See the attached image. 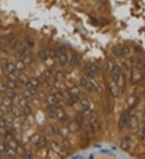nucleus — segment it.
Segmentation results:
<instances>
[{"instance_id":"6","label":"nucleus","mask_w":145,"mask_h":159,"mask_svg":"<svg viewBox=\"0 0 145 159\" xmlns=\"http://www.w3.org/2000/svg\"><path fill=\"white\" fill-rule=\"evenodd\" d=\"M99 71H100V69H99V68H98L97 65L92 64V65L89 68L86 74H87V76L90 77V78H93V77H94L96 75L98 74Z\"/></svg>"},{"instance_id":"54","label":"nucleus","mask_w":145,"mask_h":159,"mask_svg":"<svg viewBox=\"0 0 145 159\" xmlns=\"http://www.w3.org/2000/svg\"><path fill=\"white\" fill-rule=\"evenodd\" d=\"M16 151L19 154H21V155H24V154L25 153V150H24V147L20 146H18V147L16 149Z\"/></svg>"},{"instance_id":"3","label":"nucleus","mask_w":145,"mask_h":159,"mask_svg":"<svg viewBox=\"0 0 145 159\" xmlns=\"http://www.w3.org/2000/svg\"><path fill=\"white\" fill-rule=\"evenodd\" d=\"M130 119H131V116H130L129 112L126 111L124 113H123V114L120 117V119H119V123L120 128L123 129V128L128 126Z\"/></svg>"},{"instance_id":"11","label":"nucleus","mask_w":145,"mask_h":159,"mask_svg":"<svg viewBox=\"0 0 145 159\" xmlns=\"http://www.w3.org/2000/svg\"><path fill=\"white\" fill-rule=\"evenodd\" d=\"M56 118L60 120V121H65L67 119V116L64 110L60 107L56 108Z\"/></svg>"},{"instance_id":"29","label":"nucleus","mask_w":145,"mask_h":159,"mask_svg":"<svg viewBox=\"0 0 145 159\" xmlns=\"http://www.w3.org/2000/svg\"><path fill=\"white\" fill-rule=\"evenodd\" d=\"M79 64H80V59L78 58V56H72L70 60V65L72 67H76Z\"/></svg>"},{"instance_id":"27","label":"nucleus","mask_w":145,"mask_h":159,"mask_svg":"<svg viewBox=\"0 0 145 159\" xmlns=\"http://www.w3.org/2000/svg\"><path fill=\"white\" fill-rule=\"evenodd\" d=\"M79 103H80L81 107L83 109H87L89 108V105H90V104H89V101L88 100L85 99H81L79 100Z\"/></svg>"},{"instance_id":"1","label":"nucleus","mask_w":145,"mask_h":159,"mask_svg":"<svg viewBox=\"0 0 145 159\" xmlns=\"http://www.w3.org/2000/svg\"><path fill=\"white\" fill-rule=\"evenodd\" d=\"M89 128L93 133H98L100 131L101 129V124L99 120L96 117H89Z\"/></svg>"},{"instance_id":"26","label":"nucleus","mask_w":145,"mask_h":159,"mask_svg":"<svg viewBox=\"0 0 145 159\" xmlns=\"http://www.w3.org/2000/svg\"><path fill=\"white\" fill-rule=\"evenodd\" d=\"M68 93H69V95L79 96L81 93V90L79 89V88L74 86V87H72L68 89Z\"/></svg>"},{"instance_id":"52","label":"nucleus","mask_w":145,"mask_h":159,"mask_svg":"<svg viewBox=\"0 0 145 159\" xmlns=\"http://www.w3.org/2000/svg\"><path fill=\"white\" fill-rule=\"evenodd\" d=\"M24 97L26 100H28V101H31V100H32V95L30 93V92H29L27 91L26 92H24Z\"/></svg>"},{"instance_id":"32","label":"nucleus","mask_w":145,"mask_h":159,"mask_svg":"<svg viewBox=\"0 0 145 159\" xmlns=\"http://www.w3.org/2000/svg\"><path fill=\"white\" fill-rule=\"evenodd\" d=\"M7 71L8 72V73H13L16 71V66L15 64H13L12 62H8L7 67Z\"/></svg>"},{"instance_id":"35","label":"nucleus","mask_w":145,"mask_h":159,"mask_svg":"<svg viewBox=\"0 0 145 159\" xmlns=\"http://www.w3.org/2000/svg\"><path fill=\"white\" fill-rule=\"evenodd\" d=\"M7 146H9V147L13 148V149H15V150H16L17 147H18V146H19L18 143H17V141L13 139L9 140L7 142Z\"/></svg>"},{"instance_id":"44","label":"nucleus","mask_w":145,"mask_h":159,"mask_svg":"<svg viewBox=\"0 0 145 159\" xmlns=\"http://www.w3.org/2000/svg\"><path fill=\"white\" fill-rule=\"evenodd\" d=\"M27 44H28V46L30 48H33L35 46V40L32 37H28L27 39Z\"/></svg>"},{"instance_id":"51","label":"nucleus","mask_w":145,"mask_h":159,"mask_svg":"<svg viewBox=\"0 0 145 159\" xmlns=\"http://www.w3.org/2000/svg\"><path fill=\"white\" fill-rule=\"evenodd\" d=\"M10 45H11V47H12V48H16V47L18 46V41H17V40L15 39V38L12 39L11 41H10Z\"/></svg>"},{"instance_id":"34","label":"nucleus","mask_w":145,"mask_h":159,"mask_svg":"<svg viewBox=\"0 0 145 159\" xmlns=\"http://www.w3.org/2000/svg\"><path fill=\"white\" fill-rule=\"evenodd\" d=\"M56 78H55V76H53L52 75L51 76H49L46 80V82L48 83V84L49 86H53L55 83H56Z\"/></svg>"},{"instance_id":"61","label":"nucleus","mask_w":145,"mask_h":159,"mask_svg":"<svg viewBox=\"0 0 145 159\" xmlns=\"http://www.w3.org/2000/svg\"><path fill=\"white\" fill-rule=\"evenodd\" d=\"M0 127H6V123H5V120L0 119Z\"/></svg>"},{"instance_id":"43","label":"nucleus","mask_w":145,"mask_h":159,"mask_svg":"<svg viewBox=\"0 0 145 159\" xmlns=\"http://www.w3.org/2000/svg\"><path fill=\"white\" fill-rule=\"evenodd\" d=\"M29 102L30 101H28V100H26L25 98H22V99L20 100V106L22 108L25 107V106H27V105H29Z\"/></svg>"},{"instance_id":"14","label":"nucleus","mask_w":145,"mask_h":159,"mask_svg":"<svg viewBox=\"0 0 145 159\" xmlns=\"http://www.w3.org/2000/svg\"><path fill=\"white\" fill-rule=\"evenodd\" d=\"M48 116L52 119L56 118V107H55L54 105L48 106Z\"/></svg>"},{"instance_id":"19","label":"nucleus","mask_w":145,"mask_h":159,"mask_svg":"<svg viewBox=\"0 0 145 159\" xmlns=\"http://www.w3.org/2000/svg\"><path fill=\"white\" fill-rule=\"evenodd\" d=\"M11 113L14 117H20L21 116V111L17 106H12L11 107Z\"/></svg>"},{"instance_id":"30","label":"nucleus","mask_w":145,"mask_h":159,"mask_svg":"<svg viewBox=\"0 0 145 159\" xmlns=\"http://www.w3.org/2000/svg\"><path fill=\"white\" fill-rule=\"evenodd\" d=\"M18 52H19L20 56H24L26 54H28V49L24 45H20V47L18 48Z\"/></svg>"},{"instance_id":"62","label":"nucleus","mask_w":145,"mask_h":159,"mask_svg":"<svg viewBox=\"0 0 145 159\" xmlns=\"http://www.w3.org/2000/svg\"><path fill=\"white\" fill-rule=\"evenodd\" d=\"M142 143L144 146H145V132L143 134V137H142Z\"/></svg>"},{"instance_id":"5","label":"nucleus","mask_w":145,"mask_h":159,"mask_svg":"<svg viewBox=\"0 0 145 159\" xmlns=\"http://www.w3.org/2000/svg\"><path fill=\"white\" fill-rule=\"evenodd\" d=\"M109 89H110V93L112 94L114 96H118L120 93V91H119V88L117 85V84L115 81H110L109 83Z\"/></svg>"},{"instance_id":"36","label":"nucleus","mask_w":145,"mask_h":159,"mask_svg":"<svg viewBox=\"0 0 145 159\" xmlns=\"http://www.w3.org/2000/svg\"><path fill=\"white\" fill-rule=\"evenodd\" d=\"M29 83L32 84V86L33 88H37L40 85V82L37 80V78H32L31 80H29Z\"/></svg>"},{"instance_id":"50","label":"nucleus","mask_w":145,"mask_h":159,"mask_svg":"<svg viewBox=\"0 0 145 159\" xmlns=\"http://www.w3.org/2000/svg\"><path fill=\"white\" fill-rule=\"evenodd\" d=\"M7 88V84L3 83V82H0V92H5Z\"/></svg>"},{"instance_id":"25","label":"nucleus","mask_w":145,"mask_h":159,"mask_svg":"<svg viewBox=\"0 0 145 159\" xmlns=\"http://www.w3.org/2000/svg\"><path fill=\"white\" fill-rule=\"evenodd\" d=\"M25 65H26V64L23 62V60H19V61H17L16 64H15L16 70H18V71H20V72L24 71V69H25Z\"/></svg>"},{"instance_id":"18","label":"nucleus","mask_w":145,"mask_h":159,"mask_svg":"<svg viewBox=\"0 0 145 159\" xmlns=\"http://www.w3.org/2000/svg\"><path fill=\"white\" fill-rule=\"evenodd\" d=\"M38 56L42 61H46L48 59V50H40L38 53Z\"/></svg>"},{"instance_id":"17","label":"nucleus","mask_w":145,"mask_h":159,"mask_svg":"<svg viewBox=\"0 0 145 159\" xmlns=\"http://www.w3.org/2000/svg\"><path fill=\"white\" fill-rule=\"evenodd\" d=\"M58 59L60 61V64L61 65H65L68 62V56H67V53L66 52H63V53H60L58 54Z\"/></svg>"},{"instance_id":"46","label":"nucleus","mask_w":145,"mask_h":159,"mask_svg":"<svg viewBox=\"0 0 145 159\" xmlns=\"http://www.w3.org/2000/svg\"><path fill=\"white\" fill-rule=\"evenodd\" d=\"M85 118H84V117H83V115H82V113H78L76 117V121L77 122H78L80 125H81L82 122H83V120Z\"/></svg>"},{"instance_id":"45","label":"nucleus","mask_w":145,"mask_h":159,"mask_svg":"<svg viewBox=\"0 0 145 159\" xmlns=\"http://www.w3.org/2000/svg\"><path fill=\"white\" fill-rule=\"evenodd\" d=\"M82 115L84 117V118H89L91 116V110L89 108L87 109H84V112L82 113Z\"/></svg>"},{"instance_id":"2","label":"nucleus","mask_w":145,"mask_h":159,"mask_svg":"<svg viewBox=\"0 0 145 159\" xmlns=\"http://www.w3.org/2000/svg\"><path fill=\"white\" fill-rule=\"evenodd\" d=\"M80 85L82 88H84L85 89L87 92H93L96 90V88L94 86V84L91 83L90 81H88L85 78H81L80 81Z\"/></svg>"},{"instance_id":"48","label":"nucleus","mask_w":145,"mask_h":159,"mask_svg":"<svg viewBox=\"0 0 145 159\" xmlns=\"http://www.w3.org/2000/svg\"><path fill=\"white\" fill-rule=\"evenodd\" d=\"M8 64V60L7 59H3L1 60V68H3V70H6L7 69V67Z\"/></svg>"},{"instance_id":"60","label":"nucleus","mask_w":145,"mask_h":159,"mask_svg":"<svg viewBox=\"0 0 145 159\" xmlns=\"http://www.w3.org/2000/svg\"><path fill=\"white\" fill-rule=\"evenodd\" d=\"M6 149V144H0V153L3 152Z\"/></svg>"},{"instance_id":"49","label":"nucleus","mask_w":145,"mask_h":159,"mask_svg":"<svg viewBox=\"0 0 145 159\" xmlns=\"http://www.w3.org/2000/svg\"><path fill=\"white\" fill-rule=\"evenodd\" d=\"M37 80H39V82L40 83H44V82H46V80H47V77L45 76V75H44V73H43V74H41V75H40V76L37 77Z\"/></svg>"},{"instance_id":"21","label":"nucleus","mask_w":145,"mask_h":159,"mask_svg":"<svg viewBox=\"0 0 145 159\" xmlns=\"http://www.w3.org/2000/svg\"><path fill=\"white\" fill-rule=\"evenodd\" d=\"M5 96L6 97H7L9 99H13L15 96H16V92H15V89H12V88H7V90L5 91Z\"/></svg>"},{"instance_id":"9","label":"nucleus","mask_w":145,"mask_h":159,"mask_svg":"<svg viewBox=\"0 0 145 159\" xmlns=\"http://www.w3.org/2000/svg\"><path fill=\"white\" fill-rule=\"evenodd\" d=\"M51 148H52L53 152H54L55 154H58V155L60 156L64 155V154H63L62 147H61L57 142H56V141H52V142H51Z\"/></svg>"},{"instance_id":"31","label":"nucleus","mask_w":145,"mask_h":159,"mask_svg":"<svg viewBox=\"0 0 145 159\" xmlns=\"http://www.w3.org/2000/svg\"><path fill=\"white\" fill-rule=\"evenodd\" d=\"M137 103H138V99H137L136 96H131V97L127 100V104H128L131 107L135 106Z\"/></svg>"},{"instance_id":"38","label":"nucleus","mask_w":145,"mask_h":159,"mask_svg":"<svg viewBox=\"0 0 145 159\" xmlns=\"http://www.w3.org/2000/svg\"><path fill=\"white\" fill-rule=\"evenodd\" d=\"M7 88H12V89H16L17 88V83L15 80H9L7 83Z\"/></svg>"},{"instance_id":"16","label":"nucleus","mask_w":145,"mask_h":159,"mask_svg":"<svg viewBox=\"0 0 145 159\" xmlns=\"http://www.w3.org/2000/svg\"><path fill=\"white\" fill-rule=\"evenodd\" d=\"M129 127L131 129H137L138 126H139V121H138V118L136 117H131L130 119V121H129L128 124Z\"/></svg>"},{"instance_id":"56","label":"nucleus","mask_w":145,"mask_h":159,"mask_svg":"<svg viewBox=\"0 0 145 159\" xmlns=\"http://www.w3.org/2000/svg\"><path fill=\"white\" fill-rule=\"evenodd\" d=\"M52 95H53V94H52ZM54 96H55V97H56V102L60 101L61 100L63 99V96L61 94V92H58V93H56V94H54Z\"/></svg>"},{"instance_id":"23","label":"nucleus","mask_w":145,"mask_h":159,"mask_svg":"<svg viewBox=\"0 0 145 159\" xmlns=\"http://www.w3.org/2000/svg\"><path fill=\"white\" fill-rule=\"evenodd\" d=\"M19 80V82L22 84H26L29 81V78L26 74H20V76H18V79Z\"/></svg>"},{"instance_id":"13","label":"nucleus","mask_w":145,"mask_h":159,"mask_svg":"<svg viewBox=\"0 0 145 159\" xmlns=\"http://www.w3.org/2000/svg\"><path fill=\"white\" fill-rule=\"evenodd\" d=\"M6 149H5V151H6V154H7V156L9 158H15L16 155H17V151H16V150L15 149H13V148L9 147L7 146V144L6 142Z\"/></svg>"},{"instance_id":"42","label":"nucleus","mask_w":145,"mask_h":159,"mask_svg":"<svg viewBox=\"0 0 145 159\" xmlns=\"http://www.w3.org/2000/svg\"><path fill=\"white\" fill-rule=\"evenodd\" d=\"M56 56H57V52H56V51H55L54 49H50V50H48V57H50V58H52V59H54Z\"/></svg>"},{"instance_id":"53","label":"nucleus","mask_w":145,"mask_h":159,"mask_svg":"<svg viewBox=\"0 0 145 159\" xmlns=\"http://www.w3.org/2000/svg\"><path fill=\"white\" fill-rule=\"evenodd\" d=\"M55 78H56V80H57V81H61L63 80V78H64V76H63V74L61 72H58L56 74Z\"/></svg>"},{"instance_id":"33","label":"nucleus","mask_w":145,"mask_h":159,"mask_svg":"<svg viewBox=\"0 0 145 159\" xmlns=\"http://www.w3.org/2000/svg\"><path fill=\"white\" fill-rule=\"evenodd\" d=\"M23 62H24L25 64H32V56H30V55H28V54H26L25 56H23Z\"/></svg>"},{"instance_id":"59","label":"nucleus","mask_w":145,"mask_h":159,"mask_svg":"<svg viewBox=\"0 0 145 159\" xmlns=\"http://www.w3.org/2000/svg\"><path fill=\"white\" fill-rule=\"evenodd\" d=\"M58 92H61L60 91V89H59L58 88H52V91H51V94H56V93H58Z\"/></svg>"},{"instance_id":"57","label":"nucleus","mask_w":145,"mask_h":159,"mask_svg":"<svg viewBox=\"0 0 145 159\" xmlns=\"http://www.w3.org/2000/svg\"><path fill=\"white\" fill-rule=\"evenodd\" d=\"M23 157H24V158H33V155H32L31 152L27 151V152H25V153H24V155H23Z\"/></svg>"},{"instance_id":"20","label":"nucleus","mask_w":145,"mask_h":159,"mask_svg":"<svg viewBox=\"0 0 145 159\" xmlns=\"http://www.w3.org/2000/svg\"><path fill=\"white\" fill-rule=\"evenodd\" d=\"M40 136L38 134V133H34L33 135L31 136L30 137V142L34 145V146H37L39 141H40Z\"/></svg>"},{"instance_id":"55","label":"nucleus","mask_w":145,"mask_h":159,"mask_svg":"<svg viewBox=\"0 0 145 159\" xmlns=\"http://www.w3.org/2000/svg\"><path fill=\"white\" fill-rule=\"evenodd\" d=\"M8 79L11 80H15V81H16V80L18 79V76H16V75H15V72H13V73H9Z\"/></svg>"},{"instance_id":"8","label":"nucleus","mask_w":145,"mask_h":159,"mask_svg":"<svg viewBox=\"0 0 145 159\" xmlns=\"http://www.w3.org/2000/svg\"><path fill=\"white\" fill-rule=\"evenodd\" d=\"M131 137H125L124 138H123L122 141H121V148L123 150L127 151L131 147Z\"/></svg>"},{"instance_id":"28","label":"nucleus","mask_w":145,"mask_h":159,"mask_svg":"<svg viewBox=\"0 0 145 159\" xmlns=\"http://www.w3.org/2000/svg\"><path fill=\"white\" fill-rule=\"evenodd\" d=\"M78 100H79V96L69 95V98L68 100V105H73L76 102H77Z\"/></svg>"},{"instance_id":"37","label":"nucleus","mask_w":145,"mask_h":159,"mask_svg":"<svg viewBox=\"0 0 145 159\" xmlns=\"http://www.w3.org/2000/svg\"><path fill=\"white\" fill-rule=\"evenodd\" d=\"M23 113L25 116H29L32 113V108L30 107V105H27L23 108Z\"/></svg>"},{"instance_id":"7","label":"nucleus","mask_w":145,"mask_h":159,"mask_svg":"<svg viewBox=\"0 0 145 159\" xmlns=\"http://www.w3.org/2000/svg\"><path fill=\"white\" fill-rule=\"evenodd\" d=\"M68 129L70 133H75L77 132L78 130H80L81 129V125L78 122H77L76 121H70L68 124Z\"/></svg>"},{"instance_id":"47","label":"nucleus","mask_w":145,"mask_h":159,"mask_svg":"<svg viewBox=\"0 0 145 159\" xmlns=\"http://www.w3.org/2000/svg\"><path fill=\"white\" fill-rule=\"evenodd\" d=\"M46 143H47V141H46V139H45V137H40V141H39V143H38V146L39 147H44V146L46 145Z\"/></svg>"},{"instance_id":"12","label":"nucleus","mask_w":145,"mask_h":159,"mask_svg":"<svg viewBox=\"0 0 145 159\" xmlns=\"http://www.w3.org/2000/svg\"><path fill=\"white\" fill-rule=\"evenodd\" d=\"M143 79H144V74H142L140 72H133L132 76H131L132 83H138V82H140Z\"/></svg>"},{"instance_id":"58","label":"nucleus","mask_w":145,"mask_h":159,"mask_svg":"<svg viewBox=\"0 0 145 159\" xmlns=\"http://www.w3.org/2000/svg\"><path fill=\"white\" fill-rule=\"evenodd\" d=\"M7 134V129L6 127H0V135L5 136Z\"/></svg>"},{"instance_id":"24","label":"nucleus","mask_w":145,"mask_h":159,"mask_svg":"<svg viewBox=\"0 0 145 159\" xmlns=\"http://www.w3.org/2000/svg\"><path fill=\"white\" fill-rule=\"evenodd\" d=\"M89 141V137L86 133H84L83 135H81V147L82 146L83 147L86 146L88 145Z\"/></svg>"},{"instance_id":"22","label":"nucleus","mask_w":145,"mask_h":159,"mask_svg":"<svg viewBox=\"0 0 145 159\" xmlns=\"http://www.w3.org/2000/svg\"><path fill=\"white\" fill-rule=\"evenodd\" d=\"M68 128H65V127H61L59 128V129H58V133L60 134L63 138H66L68 135Z\"/></svg>"},{"instance_id":"15","label":"nucleus","mask_w":145,"mask_h":159,"mask_svg":"<svg viewBox=\"0 0 145 159\" xmlns=\"http://www.w3.org/2000/svg\"><path fill=\"white\" fill-rule=\"evenodd\" d=\"M45 102H46V104H48V106H50V105H55V104L56 103V100L55 96L52 95V94L47 96L46 98H45Z\"/></svg>"},{"instance_id":"10","label":"nucleus","mask_w":145,"mask_h":159,"mask_svg":"<svg viewBox=\"0 0 145 159\" xmlns=\"http://www.w3.org/2000/svg\"><path fill=\"white\" fill-rule=\"evenodd\" d=\"M114 53L117 57H125L129 53V49L127 48H118L114 51Z\"/></svg>"},{"instance_id":"41","label":"nucleus","mask_w":145,"mask_h":159,"mask_svg":"<svg viewBox=\"0 0 145 159\" xmlns=\"http://www.w3.org/2000/svg\"><path fill=\"white\" fill-rule=\"evenodd\" d=\"M62 146H63V148L64 150H69L71 148V145H70V142L68 141V140L64 139L62 142Z\"/></svg>"},{"instance_id":"39","label":"nucleus","mask_w":145,"mask_h":159,"mask_svg":"<svg viewBox=\"0 0 145 159\" xmlns=\"http://www.w3.org/2000/svg\"><path fill=\"white\" fill-rule=\"evenodd\" d=\"M2 104H4L5 106H7V107L10 108L12 107V99H9V98H7V97H6L5 99L3 100Z\"/></svg>"},{"instance_id":"4","label":"nucleus","mask_w":145,"mask_h":159,"mask_svg":"<svg viewBox=\"0 0 145 159\" xmlns=\"http://www.w3.org/2000/svg\"><path fill=\"white\" fill-rule=\"evenodd\" d=\"M121 76V70L120 68L118 66V65H115L111 69V72H110V76H111V79L113 81H115L117 82L119 77Z\"/></svg>"},{"instance_id":"40","label":"nucleus","mask_w":145,"mask_h":159,"mask_svg":"<svg viewBox=\"0 0 145 159\" xmlns=\"http://www.w3.org/2000/svg\"><path fill=\"white\" fill-rule=\"evenodd\" d=\"M31 125H32L30 123V121H28V120H25L24 124H23V130L26 131V130L29 129L31 128Z\"/></svg>"}]
</instances>
